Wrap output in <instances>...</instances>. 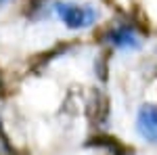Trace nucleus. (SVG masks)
Masks as SVG:
<instances>
[{
	"label": "nucleus",
	"instance_id": "nucleus-1",
	"mask_svg": "<svg viewBox=\"0 0 157 155\" xmlns=\"http://www.w3.org/2000/svg\"><path fill=\"white\" fill-rule=\"evenodd\" d=\"M55 11L69 29H84L97 21V11L88 4L80 6L73 2H59V4H55Z\"/></svg>",
	"mask_w": 157,
	"mask_h": 155
},
{
	"label": "nucleus",
	"instance_id": "nucleus-2",
	"mask_svg": "<svg viewBox=\"0 0 157 155\" xmlns=\"http://www.w3.org/2000/svg\"><path fill=\"white\" fill-rule=\"evenodd\" d=\"M101 42H107L115 48H140V40L134 34L132 23H120L115 27H109L101 34Z\"/></svg>",
	"mask_w": 157,
	"mask_h": 155
},
{
	"label": "nucleus",
	"instance_id": "nucleus-3",
	"mask_svg": "<svg viewBox=\"0 0 157 155\" xmlns=\"http://www.w3.org/2000/svg\"><path fill=\"white\" fill-rule=\"evenodd\" d=\"M109 113H111V109H109L107 95L101 92V90H94L90 101L86 103V118H88V122L92 126H107Z\"/></svg>",
	"mask_w": 157,
	"mask_h": 155
},
{
	"label": "nucleus",
	"instance_id": "nucleus-4",
	"mask_svg": "<svg viewBox=\"0 0 157 155\" xmlns=\"http://www.w3.org/2000/svg\"><path fill=\"white\" fill-rule=\"evenodd\" d=\"M136 130L145 141L157 145V107L155 105H143L140 107L138 115H136Z\"/></svg>",
	"mask_w": 157,
	"mask_h": 155
},
{
	"label": "nucleus",
	"instance_id": "nucleus-5",
	"mask_svg": "<svg viewBox=\"0 0 157 155\" xmlns=\"http://www.w3.org/2000/svg\"><path fill=\"white\" fill-rule=\"evenodd\" d=\"M86 147H98V149H107L109 153H115V151H120L124 145H121L115 136L98 134V136H90V138L86 141Z\"/></svg>",
	"mask_w": 157,
	"mask_h": 155
},
{
	"label": "nucleus",
	"instance_id": "nucleus-6",
	"mask_svg": "<svg viewBox=\"0 0 157 155\" xmlns=\"http://www.w3.org/2000/svg\"><path fill=\"white\" fill-rule=\"evenodd\" d=\"M67 50H69V44H57L55 48H50L48 52H42V55H38V57H36V63H34V69H36V72H40L44 65H48L50 61L57 59L59 55H65Z\"/></svg>",
	"mask_w": 157,
	"mask_h": 155
},
{
	"label": "nucleus",
	"instance_id": "nucleus-7",
	"mask_svg": "<svg viewBox=\"0 0 157 155\" xmlns=\"http://www.w3.org/2000/svg\"><path fill=\"white\" fill-rule=\"evenodd\" d=\"M94 73L98 76L101 82H107V78H109V52H103L101 57H97V61H94Z\"/></svg>",
	"mask_w": 157,
	"mask_h": 155
},
{
	"label": "nucleus",
	"instance_id": "nucleus-8",
	"mask_svg": "<svg viewBox=\"0 0 157 155\" xmlns=\"http://www.w3.org/2000/svg\"><path fill=\"white\" fill-rule=\"evenodd\" d=\"M4 95V82H2V78H0V96Z\"/></svg>",
	"mask_w": 157,
	"mask_h": 155
},
{
	"label": "nucleus",
	"instance_id": "nucleus-9",
	"mask_svg": "<svg viewBox=\"0 0 157 155\" xmlns=\"http://www.w3.org/2000/svg\"><path fill=\"white\" fill-rule=\"evenodd\" d=\"M6 2H11V0H0V9H2V6H4Z\"/></svg>",
	"mask_w": 157,
	"mask_h": 155
}]
</instances>
